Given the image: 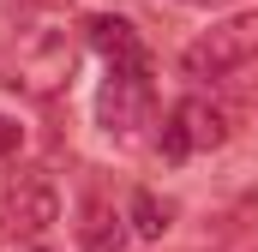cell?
Listing matches in <instances>:
<instances>
[{
    "label": "cell",
    "instance_id": "9c48e42d",
    "mask_svg": "<svg viewBox=\"0 0 258 252\" xmlns=\"http://www.w3.org/2000/svg\"><path fill=\"white\" fill-rule=\"evenodd\" d=\"M18 144H24V126L12 120V114H0V156H12Z\"/></svg>",
    "mask_w": 258,
    "mask_h": 252
},
{
    "label": "cell",
    "instance_id": "52a82bcc",
    "mask_svg": "<svg viewBox=\"0 0 258 252\" xmlns=\"http://www.w3.org/2000/svg\"><path fill=\"white\" fill-rule=\"evenodd\" d=\"M78 216H84L78 222V246L84 252H120V216H114L108 198H84Z\"/></svg>",
    "mask_w": 258,
    "mask_h": 252
},
{
    "label": "cell",
    "instance_id": "3957f363",
    "mask_svg": "<svg viewBox=\"0 0 258 252\" xmlns=\"http://www.w3.org/2000/svg\"><path fill=\"white\" fill-rule=\"evenodd\" d=\"M0 222L12 228V234H42V228H54L60 222V192L48 174H18L12 186L0 192Z\"/></svg>",
    "mask_w": 258,
    "mask_h": 252
},
{
    "label": "cell",
    "instance_id": "277c9868",
    "mask_svg": "<svg viewBox=\"0 0 258 252\" xmlns=\"http://www.w3.org/2000/svg\"><path fill=\"white\" fill-rule=\"evenodd\" d=\"M144 108H150V84H144V72L114 66V72H108V84H102V96H96L102 126H108L114 138H132V132L144 126Z\"/></svg>",
    "mask_w": 258,
    "mask_h": 252
},
{
    "label": "cell",
    "instance_id": "7a4b0ae2",
    "mask_svg": "<svg viewBox=\"0 0 258 252\" xmlns=\"http://www.w3.org/2000/svg\"><path fill=\"white\" fill-rule=\"evenodd\" d=\"M72 60H78L72 36H30L18 48V60L6 66V84L12 90H30V96H54L72 78Z\"/></svg>",
    "mask_w": 258,
    "mask_h": 252
},
{
    "label": "cell",
    "instance_id": "ba28073f",
    "mask_svg": "<svg viewBox=\"0 0 258 252\" xmlns=\"http://www.w3.org/2000/svg\"><path fill=\"white\" fill-rule=\"evenodd\" d=\"M126 216H132V234H138V240H162V234L174 228V204L156 198V192H132Z\"/></svg>",
    "mask_w": 258,
    "mask_h": 252
},
{
    "label": "cell",
    "instance_id": "6da1fadb",
    "mask_svg": "<svg viewBox=\"0 0 258 252\" xmlns=\"http://www.w3.org/2000/svg\"><path fill=\"white\" fill-rule=\"evenodd\" d=\"M180 60H186L192 78H222V72L252 66L258 60V12H228V18H216Z\"/></svg>",
    "mask_w": 258,
    "mask_h": 252
},
{
    "label": "cell",
    "instance_id": "8fae6325",
    "mask_svg": "<svg viewBox=\"0 0 258 252\" xmlns=\"http://www.w3.org/2000/svg\"><path fill=\"white\" fill-rule=\"evenodd\" d=\"M24 252H48V246H24Z\"/></svg>",
    "mask_w": 258,
    "mask_h": 252
},
{
    "label": "cell",
    "instance_id": "30bf717a",
    "mask_svg": "<svg viewBox=\"0 0 258 252\" xmlns=\"http://www.w3.org/2000/svg\"><path fill=\"white\" fill-rule=\"evenodd\" d=\"M180 6H210V0H180Z\"/></svg>",
    "mask_w": 258,
    "mask_h": 252
},
{
    "label": "cell",
    "instance_id": "5b68a950",
    "mask_svg": "<svg viewBox=\"0 0 258 252\" xmlns=\"http://www.w3.org/2000/svg\"><path fill=\"white\" fill-rule=\"evenodd\" d=\"M174 132L186 138V150H216V144H228V114L204 96H186L174 108Z\"/></svg>",
    "mask_w": 258,
    "mask_h": 252
},
{
    "label": "cell",
    "instance_id": "8992f818",
    "mask_svg": "<svg viewBox=\"0 0 258 252\" xmlns=\"http://www.w3.org/2000/svg\"><path fill=\"white\" fill-rule=\"evenodd\" d=\"M84 30H90V48H102L114 66H126V72H144V78H150V54L138 48V36H132L126 18H108V12H102V18H90Z\"/></svg>",
    "mask_w": 258,
    "mask_h": 252
}]
</instances>
